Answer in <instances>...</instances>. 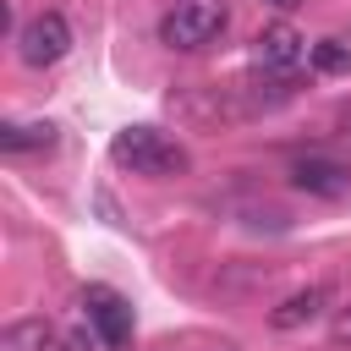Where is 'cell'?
<instances>
[{"instance_id":"obj_1","label":"cell","mask_w":351,"mask_h":351,"mask_svg":"<svg viewBox=\"0 0 351 351\" xmlns=\"http://www.w3.org/2000/svg\"><path fill=\"white\" fill-rule=\"evenodd\" d=\"M110 159L132 176H148V181H165V176H181L192 159L176 137H165L159 126H121L110 137Z\"/></svg>"},{"instance_id":"obj_2","label":"cell","mask_w":351,"mask_h":351,"mask_svg":"<svg viewBox=\"0 0 351 351\" xmlns=\"http://www.w3.org/2000/svg\"><path fill=\"white\" fill-rule=\"evenodd\" d=\"M225 27H230V5L225 0H176L159 16V44L192 55V49H208Z\"/></svg>"},{"instance_id":"obj_3","label":"cell","mask_w":351,"mask_h":351,"mask_svg":"<svg viewBox=\"0 0 351 351\" xmlns=\"http://www.w3.org/2000/svg\"><path fill=\"white\" fill-rule=\"evenodd\" d=\"M66 49H71V22H66L60 11H38V16H27V22L16 27V55H22V66H33V71L60 66Z\"/></svg>"},{"instance_id":"obj_4","label":"cell","mask_w":351,"mask_h":351,"mask_svg":"<svg viewBox=\"0 0 351 351\" xmlns=\"http://www.w3.org/2000/svg\"><path fill=\"white\" fill-rule=\"evenodd\" d=\"M82 318H88V329L104 340V346H126L132 340V302L121 296V291H110V285H88L82 291Z\"/></svg>"},{"instance_id":"obj_5","label":"cell","mask_w":351,"mask_h":351,"mask_svg":"<svg viewBox=\"0 0 351 351\" xmlns=\"http://www.w3.org/2000/svg\"><path fill=\"white\" fill-rule=\"evenodd\" d=\"M252 55H258V66L263 71H280V77H291L307 55H313V44L291 27V22H274V27H263L258 38H252Z\"/></svg>"},{"instance_id":"obj_6","label":"cell","mask_w":351,"mask_h":351,"mask_svg":"<svg viewBox=\"0 0 351 351\" xmlns=\"http://www.w3.org/2000/svg\"><path fill=\"white\" fill-rule=\"evenodd\" d=\"M291 186H296V192H307V197H340V192L351 186V170H346L340 159L307 154V159H296V165H291Z\"/></svg>"},{"instance_id":"obj_7","label":"cell","mask_w":351,"mask_h":351,"mask_svg":"<svg viewBox=\"0 0 351 351\" xmlns=\"http://www.w3.org/2000/svg\"><path fill=\"white\" fill-rule=\"evenodd\" d=\"M324 307H329V285H307V291H291V296L269 313V324H274V329H302V324H313Z\"/></svg>"},{"instance_id":"obj_8","label":"cell","mask_w":351,"mask_h":351,"mask_svg":"<svg viewBox=\"0 0 351 351\" xmlns=\"http://www.w3.org/2000/svg\"><path fill=\"white\" fill-rule=\"evenodd\" d=\"M33 148H55L49 121H5L0 126V154H33Z\"/></svg>"},{"instance_id":"obj_9","label":"cell","mask_w":351,"mask_h":351,"mask_svg":"<svg viewBox=\"0 0 351 351\" xmlns=\"http://www.w3.org/2000/svg\"><path fill=\"white\" fill-rule=\"evenodd\" d=\"M313 66H318L324 77H346V71H351V38H346V33L318 38V44H313Z\"/></svg>"},{"instance_id":"obj_10","label":"cell","mask_w":351,"mask_h":351,"mask_svg":"<svg viewBox=\"0 0 351 351\" xmlns=\"http://www.w3.org/2000/svg\"><path fill=\"white\" fill-rule=\"evenodd\" d=\"M0 351H49V324L44 318H22L0 335Z\"/></svg>"},{"instance_id":"obj_11","label":"cell","mask_w":351,"mask_h":351,"mask_svg":"<svg viewBox=\"0 0 351 351\" xmlns=\"http://www.w3.org/2000/svg\"><path fill=\"white\" fill-rule=\"evenodd\" d=\"M335 340H351V307H346V313L335 318Z\"/></svg>"},{"instance_id":"obj_12","label":"cell","mask_w":351,"mask_h":351,"mask_svg":"<svg viewBox=\"0 0 351 351\" xmlns=\"http://www.w3.org/2000/svg\"><path fill=\"white\" fill-rule=\"evenodd\" d=\"M269 5H280V11H296V5H302V0H269Z\"/></svg>"}]
</instances>
